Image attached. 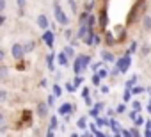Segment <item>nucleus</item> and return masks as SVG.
<instances>
[{
	"label": "nucleus",
	"instance_id": "473e14b6",
	"mask_svg": "<svg viewBox=\"0 0 151 137\" xmlns=\"http://www.w3.org/2000/svg\"><path fill=\"white\" fill-rule=\"evenodd\" d=\"M130 98H132V91H130V89H126V91H124V98H123V100H124V102H130Z\"/></svg>",
	"mask_w": 151,
	"mask_h": 137
},
{
	"label": "nucleus",
	"instance_id": "3c124183",
	"mask_svg": "<svg viewBox=\"0 0 151 137\" xmlns=\"http://www.w3.org/2000/svg\"><path fill=\"white\" fill-rule=\"evenodd\" d=\"M66 89H68L69 93H73V91H75V86H71V84H68V86H66Z\"/></svg>",
	"mask_w": 151,
	"mask_h": 137
},
{
	"label": "nucleus",
	"instance_id": "cd10ccee",
	"mask_svg": "<svg viewBox=\"0 0 151 137\" xmlns=\"http://www.w3.org/2000/svg\"><path fill=\"white\" fill-rule=\"evenodd\" d=\"M6 100H7V91L0 89V102H6Z\"/></svg>",
	"mask_w": 151,
	"mask_h": 137
},
{
	"label": "nucleus",
	"instance_id": "dca6fc26",
	"mask_svg": "<svg viewBox=\"0 0 151 137\" xmlns=\"http://www.w3.org/2000/svg\"><path fill=\"white\" fill-rule=\"evenodd\" d=\"M101 57H103V61H107V62H112V61H116V59H114V55H112L110 52H103V53H101Z\"/></svg>",
	"mask_w": 151,
	"mask_h": 137
},
{
	"label": "nucleus",
	"instance_id": "72a5a7b5",
	"mask_svg": "<svg viewBox=\"0 0 151 137\" xmlns=\"http://www.w3.org/2000/svg\"><path fill=\"white\" fill-rule=\"evenodd\" d=\"M80 84H82V77H80V75H77V79H75V82H73V86H75V87H78Z\"/></svg>",
	"mask_w": 151,
	"mask_h": 137
},
{
	"label": "nucleus",
	"instance_id": "603ef678",
	"mask_svg": "<svg viewBox=\"0 0 151 137\" xmlns=\"http://www.w3.org/2000/svg\"><path fill=\"white\" fill-rule=\"evenodd\" d=\"M4 57H6V52H4V50H0V62L4 61Z\"/></svg>",
	"mask_w": 151,
	"mask_h": 137
},
{
	"label": "nucleus",
	"instance_id": "ea45409f",
	"mask_svg": "<svg viewBox=\"0 0 151 137\" xmlns=\"http://www.w3.org/2000/svg\"><path fill=\"white\" fill-rule=\"evenodd\" d=\"M133 121H135V125H137V126H139V125H142V123H144V119H142V118H140V116H137V118H135V119H133Z\"/></svg>",
	"mask_w": 151,
	"mask_h": 137
},
{
	"label": "nucleus",
	"instance_id": "2eb2a0df",
	"mask_svg": "<svg viewBox=\"0 0 151 137\" xmlns=\"http://www.w3.org/2000/svg\"><path fill=\"white\" fill-rule=\"evenodd\" d=\"M9 77V70L7 68H0V80H7Z\"/></svg>",
	"mask_w": 151,
	"mask_h": 137
},
{
	"label": "nucleus",
	"instance_id": "9d476101",
	"mask_svg": "<svg viewBox=\"0 0 151 137\" xmlns=\"http://www.w3.org/2000/svg\"><path fill=\"white\" fill-rule=\"evenodd\" d=\"M37 114L43 118V116H46L48 114V103H45V102H39L37 103Z\"/></svg>",
	"mask_w": 151,
	"mask_h": 137
},
{
	"label": "nucleus",
	"instance_id": "09e8293b",
	"mask_svg": "<svg viewBox=\"0 0 151 137\" xmlns=\"http://www.w3.org/2000/svg\"><path fill=\"white\" fill-rule=\"evenodd\" d=\"M94 109H96L98 112H100V110H103V103H96V105H94Z\"/></svg>",
	"mask_w": 151,
	"mask_h": 137
},
{
	"label": "nucleus",
	"instance_id": "58836bf2",
	"mask_svg": "<svg viewBox=\"0 0 151 137\" xmlns=\"http://www.w3.org/2000/svg\"><path fill=\"white\" fill-rule=\"evenodd\" d=\"M84 102H86V105L93 107V100H91V96H86V98H84Z\"/></svg>",
	"mask_w": 151,
	"mask_h": 137
},
{
	"label": "nucleus",
	"instance_id": "f03ea898",
	"mask_svg": "<svg viewBox=\"0 0 151 137\" xmlns=\"http://www.w3.org/2000/svg\"><path fill=\"white\" fill-rule=\"evenodd\" d=\"M132 53H124L121 59H117L116 61V68H117V71L119 73H124V71H128V68H130V64H132V57H130Z\"/></svg>",
	"mask_w": 151,
	"mask_h": 137
},
{
	"label": "nucleus",
	"instance_id": "0eeeda50",
	"mask_svg": "<svg viewBox=\"0 0 151 137\" xmlns=\"http://www.w3.org/2000/svg\"><path fill=\"white\" fill-rule=\"evenodd\" d=\"M142 6H144V2H142V0H140L139 4H135V6H133V9H132V14L128 16V20H130V22H133V20L137 18V14H139V9H140Z\"/></svg>",
	"mask_w": 151,
	"mask_h": 137
},
{
	"label": "nucleus",
	"instance_id": "13d9d810",
	"mask_svg": "<svg viewBox=\"0 0 151 137\" xmlns=\"http://www.w3.org/2000/svg\"><path fill=\"white\" fill-rule=\"evenodd\" d=\"M146 128H151V121H146Z\"/></svg>",
	"mask_w": 151,
	"mask_h": 137
},
{
	"label": "nucleus",
	"instance_id": "412c9836",
	"mask_svg": "<svg viewBox=\"0 0 151 137\" xmlns=\"http://www.w3.org/2000/svg\"><path fill=\"white\" fill-rule=\"evenodd\" d=\"M68 4H69V7H71L73 14H77V2H75V0H68Z\"/></svg>",
	"mask_w": 151,
	"mask_h": 137
},
{
	"label": "nucleus",
	"instance_id": "c85d7f7f",
	"mask_svg": "<svg viewBox=\"0 0 151 137\" xmlns=\"http://www.w3.org/2000/svg\"><path fill=\"white\" fill-rule=\"evenodd\" d=\"M53 94H55V96H60V94H62L60 86H53Z\"/></svg>",
	"mask_w": 151,
	"mask_h": 137
},
{
	"label": "nucleus",
	"instance_id": "8fccbe9b",
	"mask_svg": "<svg viewBox=\"0 0 151 137\" xmlns=\"http://www.w3.org/2000/svg\"><path fill=\"white\" fill-rule=\"evenodd\" d=\"M130 135H135V137H137V135H139V130H137V128H132V130H130Z\"/></svg>",
	"mask_w": 151,
	"mask_h": 137
},
{
	"label": "nucleus",
	"instance_id": "ddd939ff",
	"mask_svg": "<svg viewBox=\"0 0 151 137\" xmlns=\"http://www.w3.org/2000/svg\"><path fill=\"white\" fill-rule=\"evenodd\" d=\"M57 62H59L60 66H66V64H68V55H66L64 52L59 53V55H57Z\"/></svg>",
	"mask_w": 151,
	"mask_h": 137
},
{
	"label": "nucleus",
	"instance_id": "7ed1b4c3",
	"mask_svg": "<svg viewBox=\"0 0 151 137\" xmlns=\"http://www.w3.org/2000/svg\"><path fill=\"white\" fill-rule=\"evenodd\" d=\"M53 14H55V20H57V22H59L60 25H68V23H69V18H68V16L64 14L62 7H60V6H59L57 2L53 4Z\"/></svg>",
	"mask_w": 151,
	"mask_h": 137
},
{
	"label": "nucleus",
	"instance_id": "aec40b11",
	"mask_svg": "<svg viewBox=\"0 0 151 137\" xmlns=\"http://www.w3.org/2000/svg\"><path fill=\"white\" fill-rule=\"evenodd\" d=\"M64 53H66L68 57H73V55H75V50H73V46H66V48H64Z\"/></svg>",
	"mask_w": 151,
	"mask_h": 137
},
{
	"label": "nucleus",
	"instance_id": "f3484780",
	"mask_svg": "<svg viewBox=\"0 0 151 137\" xmlns=\"http://www.w3.org/2000/svg\"><path fill=\"white\" fill-rule=\"evenodd\" d=\"M100 23H101V27H105L107 25V11L103 9L101 11V14H100Z\"/></svg>",
	"mask_w": 151,
	"mask_h": 137
},
{
	"label": "nucleus",
	"instance_id": "c03bdc74",
	"mask_svg": "<svg viewBox=\"0 0 151 137\" xmlns=\"http://www.w3.org/2000/svg\"><path fill=\"white\" fill-rule=\"evenodd\" d=\"M4 123H6V116L0 112V126H4Z\"/></svg>",
	"mask_w": 151,
	"mask_h": 137
},
{
	"label": "nucleus",
	"instance_id": "a878e982",
	"mask_svg": "<svg viewBox=\"0 0 151 137\" xmlns=\"http://www.w3.org/2000/svg\"><path fill=\"white\" fill-rule=\"evenodd\" d=\"M18 2V6H20V14H23V7H25V4H27V0H16Z\"/></svg>",
	"mask_w": 151,
	"mask_h": 137
},
{
	"label": "nucleus",
	"instance_id": "393cba45",
	"mask_svg": "<svg viewBox=\"0 0 151 137\" xmlns=\"http://www.w3.org/2000/svg\"><path fill=\"white\" fill-rule=\"evenodd\" d=\"M135 80H137V77H132V79L126 82V89H132V87H133V84H135Z\"/></svg>",
	"mask_w": 151,
	"mask_h": 137
},
{
	"label": "nucleus",
	"instance_id": "b1692460",
	"mask_svg": "<svg viewBox=\"0 0 151 137\" xmlns=\"http://www.w3.org/2000/svg\"><path fill=\"white\" fill-rule=\"evenodd\" d=\"M77 125H78V128H86V126H87V119H86V118H80Z\"/></svg>",
	"mask_w": 151,
	"mask_h": 137
},
{
	"label": "nucleus",
	"instance_id": "6e6d98bb",
	"mask_svg": "<svg viewBox=\"0 0 151 137\" xmlns=\"http://www.w3.org/2000/svg\"><path fill=\"white\" fill-rule=\"evenodd\" d=\"M144 133H146L147 137H151V128H146V132H144Z\"/></svg>",
	"mask_w": 151,
	"mask_h": 137
},
{
	"label": "nucleus",
	"instance_id": "c9c22d12",
	"mask_svg": "<svg viewBox=\"0 0 151 137\" xmlns=\"http://www.w3.org/2000/svg\"><path fill=\"white\" fill-rule=\"evenodd\" d=\"M100 80H101V79H100V77H98V73H96V75L93 77V84H94V86H100Z\"/></svg>",
	"mask_w": 151,
	"mask_h": 137
},
{
	"label": "nucleus",
	"instance_id": "5fc2aeb1",
	"mask_svg": "<svg viewBox=\"0 0 151 137\" xmlns=\"http://www.w3.org/2000/svg\"><path fill=\"white\" fill-rule=\"evenodd\" d=\"M100 66H101V62H96V64H93V70H98Z\"/></svg>",
	"mask_w": 151,
	"mask_h": 137
},
{
	"label": "nucleus",
	"instance_id": "5701e85b",
	"mask_svg": "<svg viewBox=\"0 0 151 137\" xmlns=\"http://www.w3.org/2000/svg\"><path fill=\"white\" fill-rule=\"evenodd\" d=\"M105 39H107V45H114V43L117 41V39H114V36H112V34H107V36H105Z\"/></svg>",
	"mask_w": 151,
	"mask_h": 137
},
{
	"label": "nucleus",
	"instance_id": "4468645a",
	"mask_svg": "<svg viewBox=\"0 0 151 137\" xmlns=\"http://www.w3.org/2000/svg\"><path fill=\"white\" fill-rule=\"evenodd\" d=\"M34 46H36V43H34V41H27V43L23 45V52H25V53H27V52H32V50H34Z\"/></svg>",
	"mask_w": 151,
	"mask_h": 137
},
{
	"label": "nucleus",
	"instance_id": "20e7f679",
	"mask_svg": "<svg viewBox=\"0 0 151 137\" xmlns=\"http://www.w3.org/2000/svg\"><path fill=\"white\" fill-rule=\"evenodd\" d=\"M11 55L14 57V61H20V59H23V55H25V52H23V45H20V43H14V45L11 46Z\"/></svg>",
	"mask_w": 151,
	"mask_h": 137
},
{
	"label": "nucleus",
	"instance_id": "39448f33",
	"mask_svg": "<svg viewBox=\"0 0 151 137\" xmlns=\"http://www.w3.org/2000/svg\"><path fill=\"white\" fill-rule=\"evenodd\" d=\"M75 109H77L75 105H71V103H64V105H60V107H59V114H60V116H68V114H69V112H73Z\"/></svg>",
	"mask_w": 151,
	"mask_h": 137
},
{
	"label": "nucleus",
	"instance_id": "e433bc0d",
	"mask_svg": "<svg viewBox=\"0 0 151 137\" xmlns=\"http://www.w3.org/2000/svg\"><path fill=\"white\" fill-rule=\"evenodd\" d=\"M6 4H7L6 0H0V14L4 13V9H6Z\"/></svg>",
	"mask_w": 151,
	"mask_h": 137
},
{
	"label": "nucleus",
	"instance_id": "2f4dec72",
	"mask_svg": "<svg viewBox=\"0 0 151 137\" xmlns=\"http://www.w3.org/2000/svg\"><path fill=\"white\" fill-rule=\"evenodd\" d=\"M87 16H89V13L86 11V13H84V14L80 16V25H82V23H87Z\"/></svg>",
	"mask_w": 151,
	"mask_h": 137
},
{
	"label": "nucleus",
	"instance_id": "1a4fd4ad",
	"mask_svg": "<svg viewBox=\"0 0 151 137\" xmlns=\"http://www.w3.org/2000/svg\"><path fill=\"white\" fill-rule=\"evenodd\" d=\"M82 39H84V43H86V45L93 46V45H94V34H93V30L89 29V30H87V34H86V36H84Z\"/></svg>",
	"mask_w": 151,
	"mask_h": 137
},
{
	"label": "nucleus",
	"instance_id": "9b49d317",
	"mask_svg": "<svg viewBox=\"0 0 151 137\" xmlns=\"http://www.w3.org/2000/svg\"><path fill=\"white\" fill-rule=\"evenodd\" d=\"M142 27H144L146 30H151V16H149V14H144V16H142Z\"/></svg>",
	"mask_w": 151,
	"mask_h": 137
},
{
	"label": "nucleus",
	"instance_id": "49530a36",
	"mask_svg": "<svg viewBox=\"0 0 151 137\" xmlns=\"http://www.w3.org/2000/svg\"><path fill=\"white\" fill-rule=\"evenodd\" d=\"M132 107H133L135 110H140V103H139V102H133V103H132Z\"/></svg>",
	"mask_w": 151,
	"mask_h": 137
},
{
	"label": "nucleus",
	"instance_id": "423d86ee",
	"mask_svg": "<svg viewBox=\"0 0 151 137\" xmlns=\"http://www.w3.org/2000/svg\"><path fill=\"white\" fill-rule=\"evenodd\" d=\"M37 25H39V29H43V30H46V29H50V23H48V18H46L45 14H39V16H37Z\"/></svg>",
	"mask_w": 151,
	"mask_h": 137
},
{
	"label": "nucleus",
	"instance_id": "864d4df0",
	"mask_svg": "<svg viewBox=\"0 0 151 137\" xmlns=\"http://www.w3.org/2000/svg\"><path fill=\"white\" fill-rule=\"evenodd\" d=\"M117 112H119V114L124 112V105H119V107H117Z\"/></svg>",
	"mask_w": 151,
	"mask_h": 137
},
{
	"label": "nucleus",
	"instance_id": "de8ad7c7",
	"mask_svg": "<svg viewBox=\"0 0 151 137\" xmlns=\"http://www.w3.org/2000/svg\"><path fill=\"white\" fill-rule=\"evenodd\" d=\"M137 112H139V110H135V109H133V110L130 112V119H135V118H137Z\"/></svg>",
	"mask_w": 151,
	"mask_h": 137
},
{
	"label": "nucleus",
	"instance_id": "a18cd8bd",
	"mask_svg": "<svg viewBox=\"0 0 151 137\" xmlns=\"http://www.w3.org/2000/svg\"><path fill=\"white\" fill-rule=\"evenodd\" d=\"M82 96H84V98L89 96V87H84V89H82Z\"/></svg>",
	"mask_w": 151,
	"mask_h": 137
},
{
	"label": "nucleus",
	"instance_id": "4d7b16f0",
	"mask_svg": "<svg viewBox=\"0 0 151 137\" xmlns=\"http://www.w3.org/2000/svg\"><path fill=\"white\" fill-rule=\"evenodd\" d=\"M4 22H6V18H4L2 14H0V25H4Z\"/></svg>",
	"mask_w": 151,
	"mask_h": 137
},
{
	"label": "nucleus",
	"instance_id": "4be33fe9",
	"mask_svg": "<svg viewBox=\"0 0 151 137\" xmlns=\"http://www.w3.org/2000/svg\"><path fill=\"white\" fill-rule=\"evenodd\" d=\"M46 62H48V68H50V70H53V53H50V55L46 57Z\"/></svg>",
	"mask_w": 151,
	"mask_h": 137
},
{
	"label": "nucleus",
	"instance_id": "f257e3e1",
	"mask_svg": "<svg viewBox=\"0 0 151 137\" xmlns=\"http://www.w3.org/2000/svg\"><path fill=\"white\" fill-rule=\"evenodd\" d=\"M91 64V57L89 55H77V59H75L73 62V71L80 75L84 70H87V66Z\"/></svg>",
	"mask_w": 151,
	"mask_h": 137
},
{
	"label": "nucleus",
	"instance_id": "6ab92c4d",
	"mask_svg": "<svg viewBox=\"0 0 151 137\" xmlns=\"http://www.w3.org/2000/svg\"><path fill=\"white\" fill-rule=\"evenodd\" d=\"M94 22H96V20H94V16L89 13V16H87V27H91V29H93V27H94Z\"/></svg>",
	"mask_w": 151,
	"mask_h": 137
},
{
	"label": "nucleus",
	"instance_id": "bb28decb",
	"mask_svg": "<svg viewBox=\"0 0 151 137\" xmlns=\"http://www.w3.org/2000/svg\"><path fill=\"white\" fill-rule=\"evenodd\" d=\"M107 75H109V71H107V70H105V68H101V70H100V71H98V77H100V79H105V77H107Z\"/></svg>",
	"mask_w": 151,
	"mask_h": 137
},
{
	"label": "nucleus",
	"instance_id": "6e6552de",
	"mask_svg": "<svg viewBox=\"0 0 151 137\" xmlns=\"http://www.w3.org/2000/svg\"><path fill=\"white\" fill-rule=\"evenodd\" d=\"M43 39H45V43H46V45H48L50 48L53 46V34H52V32H50L48 29L45 30V34H43Z\"/></svg>",
	"mask_w": 151,
	"mask_h": 137
},
{
	"label": "nucleus",
	"instance_id": "7c9ffc66",
	"mask_svg": "<svg viewBox=\"0 0 151 137\" xmlns=\"http://www.w3.org/2000/svg\"><path fill=\"white\" fill-rule=\"evenodd\" d=\"M93 7H94V2H86V11H87V13H91Z\"/></svg>",
	"mask_w": 151,
	"mask_h": 137
},
{
	"label": "nucleus",
	"instance_id": "f704fd0d",
	"mask_svg": "<svg viewBox=\"0 0 151 137\" xmlns=\"http://www.w3.org/2000/svg\"><path fill=\"white\" fill-rule=\"evenodd\" d=\"M149 50H151V48H149V45H144L140 52H142V55H147V53H149Z\"/></svg>",
	"mask_w": 151,
	"mask_h": 137
},
{
	"label": "nucleus",
	"instance_id": "4c0bfd02",
	"mask_svg": "<svg viewBox=\"0 0 151 137\" xmlns=\"http://www.w3.org/2000/svg\"><path fill=\"white\" fill-rule=\"evenodd\" d=\"M53 102H55V94H50V96H48V107L53 105Z\"/></svg>",
	"mask_w": 151,
	"mask_h": 137
},
{
	"label": "nucleus",
	"instance_id": "79ce46f5",
	"mask_svg": "<svg viewBox=\"0 0 151 137\" xmlns=\"http://www.w3.org/2000/svg\"><path fill=\"white\" fill-rule=\"evenodd\" d=\"M144 91V87H133L132 89V93H135V94H139V93H142Z\"/></svg>",
	"mask_w": 151,
	"mask_h": 137
},
{
	"label": "nucleus",
	"instance_id": "a19ab883",
	"mask_svg": "<svg viewBox=\"0 0 151 137\" xmlns=\"http://www.w3.org/2000/svg\"><path fill=\"white\" fill-rule=\"evenodd\" d=\"M135 48H137V43L133 41V43H132V46H130V50H128V53H133V52H135Z\"/></svg>",
	"mask_w": 151,
	"mask_h": 137
},
{
	"label": "nucleus",
	"instance_id": "37998d69",
	"mask_svg": "<svg viewBox=\"0 0 151 137\" xmlns=\"http://www.w3.org/2000/svg\"><path fill=\"white\" fill-rule=\"evenodd\" d=\"M89 114H91V116H93V118H96V116H98V114H100V112H98V110H96V109H94V107H93V109H91V110H89Z\"/></svg>",
	"mask_w": 151,
	"mask_h": 137
},
{
	"label": "nucleus",
	"instance_id": "a211bd4d",
	"mask_svg": "<svg viewBox=\"0 0 151 137\" xmlns=\"http://www.w3.org/2000/svg\"><path fill=\"white\" fill-rule=\"evenodd\" d=\"M105 125H109V121L103 119V118H98V116H96V126H105Z\"/></svg>",
	"mask_w": 151,
	"mask_h": 137
},
{
	"label": "nucleus",
	"instance_id": "c756f323",
	"mask_svg": "<svg viewBox=\"0 0 151 137\" xmlns=\"http://www.w3.org/2000/svg\"><path fill=\"white\" fill-rule=\"evenodd\" d=\"M55 128H57V118L53 116L52 121H50V130H55Z\"/></svg>",
	"mask_w": 151,
	"mask_h": 137
},
{
	"label": "nucleus",
	"instance_id": "f8f14e48",
	"mask_svg": "<svg viewBox=\"0 0 151 137\" xmlns=\"http://www.w3.org/2000/svg\"><path fill=\"white\" fill-rule=\"evenodd\" d=\"M109 125H110V128L114 130L116 135H121V125H119L117 121H109Z\"/></svg>",
	"mask_w": 151,
	"mask_h": 137
}]
</instances>
